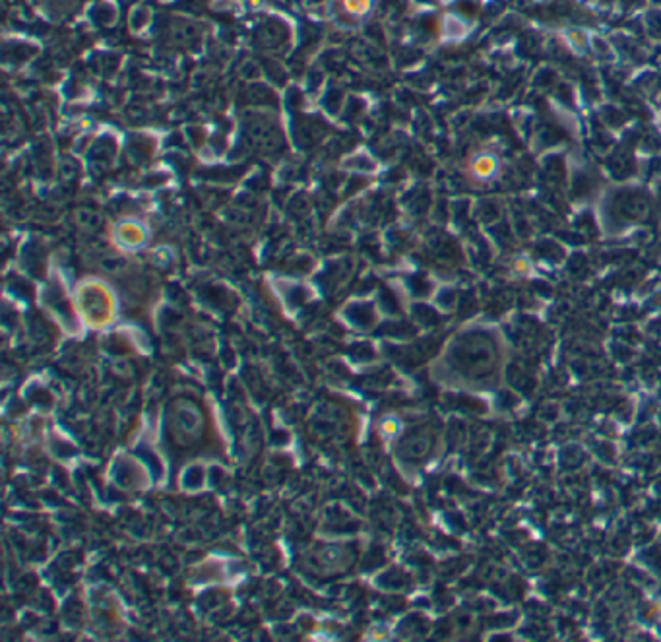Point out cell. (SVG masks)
Listing matches in <instances>:
<instances>
[{"mask_svg": "<svg viewBox=\"0 0 661 642\" xmlns=\"http://www.w3.org/2000/svg\"><path fill=\"white\" fill-rule=\"evenodd\" d=\"M340 14L347 19L359 22L372 10V0H337Z\"/></svg>", "mask_w": 661, "mask_h": 642, "instance_id": "obj_3", "label": "cell"}, {"mask_svg": "<svg viewBox=\"0 0 661 642\" xmlns=\"http://www.w3.org/2000/svg\"><path fill=\"white\" fill-rule=\"evenodd\" d=\"M443 2H452V0H443Z\"/></svg>", "mask_w": 661, "mask_h": 642, "instance_id": "obj_5", "label": "cell"}, {"mask_svg": "<svg viewBox=\"0 0 661 642\" xmlns=\"http://www.w3.org/2000/svg\"><path fill=\"white\" fill-rule=\"evenodd\" d=\"M465 31H468V26H465L460 18L448 16V18L444 19V33L448 37H454V39H456V37L465 36Z\"/></svg>", "mask_w": 661, "mask_h": 642, "instance_id": "obj_4", "label": "cell"}, {"mask_svg": "<svg viewBox=\"0 0 661 642\" xmlns=\"http://www.w3.org/2000/svg\"><path fill=\"white\" fill-rule=\"evenodd\" d=\"M448 357L471 384L491 386L502 365V340L493 328H471L454 340Z\"/></svg>", "mask_w": 661, "mask_h": 642, "instance_id": "obj_1", "label": "cell"}, {"mask_svg": "<svg viewBox=\"0 0 661 642\" xmlns=\"http://www.w3.org/2000/svg\"><path fill=\"white\" fill-rule=\"evenodd\" d=\"M465 173L470 181L475 185H491L497 181L502 173V159L491 150H479L470 155V159L465 163Z\"/></svg>", "mask_w": 661, "mask_h": 642, "instance_id": "obj_2", "label": "cell"}]
</instances>
